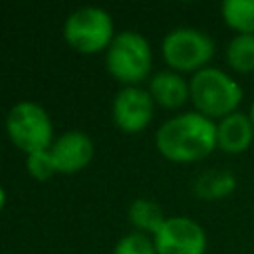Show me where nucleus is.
<instances>
[{
  "mask_svg": "<svg viewBox=\"0 0 254 254\" xmlns=\"http://www.w3.org/2000/svg\"><path fill=\"white\" fill-rule=\"evenodd\" d=\"M153 242L157 254H204L208 244L204 228L189 216H167Z\"/></svg>",
  "mask_w": 254,
  "mask_h": 254,
  "instance_id": "nucleus-8",
  "label": "nucleus"
},
{
  "mask_svg": "<svg viewBox=\"0 0 254 254\" xmlns=\"http://www.w3.org/2000/svg\"><path fill=\"white\" fill-rule=\"evenodd\" d=\"M236 189V179L230 171L222 169H210L204 171L196 181H194V192L196 196L204 200H218L228 194H232Z\"/></svg>",
  "mask_w": 254,
  "mask_h": 254,
  "instance_id": "nucleus-13",
  "label": "nucleus"
},
{
  "mask_svg": "<svg viewBox=\"0 0 254 254\" xmlns=\"http://www.w3.org/2000/svg\"><path fill=\"white\" fill-rule=\"evenodd\" d=\"M190 85V101L194 111L202 113L208 119H222L234 111L242 103V87L236 79H232L226 71L218 67H204L194 73L189 81Z\"/></svg>",
  "mask_w": 254,
  "mask_h": 254,
  "instance_id": "nucleus-2",
  "label": "nucleus"
},
{
  "mask_svg": "<svg viewBox=\"0 0 254 254\" xmlns=\"http://www.w3.org/2000/svg\"><path fill=\"white\" fill-rule=\"evenodd\" d=\"M155 101L149 89L141 85L121 87L111 103V119L115 127L125 135L143 133L155 115Z\"/></svg>",
  "mask_w": 254,
  "mask_h": 254,
  "instance_id": "nucleus-7",
  "label": "nucleus"
},
{
  "mask_svg": "<svg viewBox=\"0 0 254 254\" xmlns=\"http://www.w3.org/2000/svg\"><path fill=\"white\" fill-rule=\"evenodd\" d=\"M113 254H157V248H155L153 236L135 230L121 236L115 242Z\"/></svg>",
  "mask_w": 254,
  "mask_h": 254,
  "instance_id": "nucleus-16",
  "label": "nucleus"
},
{
  "mask_svg": "<svg viewBox=\"0 0 254 254\" xmlns=\"http://www.w3.org/2000/svg\"><path fill=\"white\" fill-rule=\"evenodd\" d=\"M248 117H250V121H252V125H254V101H252V105H250V111H248Z\"/></svg>",
  "mask_w": 254,
  "mask_h": 254,
  "instance_id": "nucleus-19",
  "label": "nucleus"
},
{
  "mask_svg": "<svg viewBox=\"0 0 254 254\" xmlns=\"http://www.w3.org/2000/svg\"><path fill=\"white\" fill-rule=\"evenodd\" d=\"M127 218L135 226L137 232H143V234H149V236H155L157 230L167 220L161 204L151 200V198H137V200H133L129 204V208H127Z\"/></svg>",
  "mask_w": 254,
  "mask_h": 254,
  "instance_id": "nucleus-12",
  "label": "nucleus"
},
{
  "mask_svg": "<svg viewBox=\"0 0 254 254\" xmlns=\"http://www.w3.org/2000/svg\"><path fill=\"white\" fill-rule=\"evenodd\" d=\"M48 151L52 155V161L58 173L73 175V173L83 171L93 161L95 145L87 133L73 129V131H65L60 137H56Z\"/></svg>",
  "mask_w": 254,
  "mask_h": 254,
  "instance_id": "nucleus-9",
  "label": "nucleus"
},
{
  "mask_svg": "<svg viewBox=\"0 0 254 254\" xmlns=\"http://www.w3.org/2000/svg\"><path fill=\"white\" fill-rule=\"evenodd\" d=\"M6 200H8V196H6V190H4V187L0 185V214H2V210L6 208Z\"/></svg>",
  "mask_w": 254,
  "mask_h": 254,
  "instance_id": "nucleus-18",
  "label": "nucleus"
},
{
  "mask_svg": "<svg viewBox=\"0 0 254 254\" xmlns=\"http://www.w3.org/2000/svg\"><path fill=\"white\" fill-rule=\"evenodd\" d=\"M254 139V125L242 111H234L216 123V145L220 151L238 155L244 153Z\"/></svg>",
  "mask_w": 254,
  "mask_h": 254,
  "instance_id": "nucleus-10",
  "label": "nucleus"
},
{
  "mask_svg": "<svg viewBox=\"0 0 254 254\" xmlns=\"http://www.w3.org/2000/svg\"><path fill=\"white\" fill-rule=\"evenodd\" d=\"M115 34L111 14L99 6H81L64 22V40L71 50L85 56L105 52Z\"/></svg>",
  "mask_w": 254,
  "mask_h": 254,
  "instance_id": "nucleus-6",
  "label": "nucleus"
},
{
  "mask_svg": "<svg viewBox=\"0 0 254 254\" xmlns=\"http://www.w3.org/2000/svg\"><path fill=\"white\" fill-rule=\"evenodd\" d=\"M6 135L24 155L48 151L54 143V123L48 109L36 101H18L6 115Z\"/></svg>",
  "mask_w": 254,
  "mask_h": 254,
  "instance_id": "nucleus-4",
  "label": "nucleus"
},
{
  "mask_svg": "<svg viewBox=\"0 0 254 254\" xmlns=\"http://www.w3.org/2000/svg\"><path fill=\"white\" fill-rule=\"evenodd\" d=\"M216 44L214 40L196 28H175L171 30L161 44V56L171 71L177 73H198L208 67L214 58Z\"/></svg>",
  "mask_w": 254,
  "mask_h": 254,
  "instance_id": "nucleus-5",
  "label": "nucleus"
},
{
  "mask_svg": "<svg viewBox=\"0 0 254 254\" xmlns=\"http://www.w3.org/2000/svg\"><path fill=\"white\" fill-rule=\"evenodd\" d=\"M107 73L123 87L139 85L149 77L153 67V50L149 40L137 30L117 32L111 46L105 50Z\"/></svg>",
  "mask_w": 254,
  "mask_h": 254,
  "instance_id": "nucleus-3",
  "label": "nucleus"
},
{
  "mask_svg": "<svg viewBox=\"0 0 254 254\" xmlns=\"http://www.w3.org/2000/svg\"><path fill=\"white\" fill-rule=\"evenodd\" d=\"M149 93H151L155 105L169 109V111H175L190 99V85L181 73L165 69V71H159L151 77Z\"/></svg>",
  "mask_w": 254,
  "mask_h": 254,
  "instance_id": "nucleus-11",
  "label": "nucleus"
},
{
  "mask_svg": "<svg viewBox=\"0 0 254 254\" xmlns=\"http://www.w3.org/2000/svg\"><path fill=\"white\" fill-rule=\"evenodd\" d=\"M220 14L224 24L236 34L254 36V0H224Z\"/></svg>",
  "mask_w": 254,
  "mask_h": 254,
  "instance_id": "nucleus-14",
  "label": "nucleus"
},
{
  "mask_svg": "<svg viewBox=\"0 0 254 254\" xmlns=\"http://www.w3.org/2000/svg\"><path fill=\"white\" fill-rule=\"evenodd\" d=\"M26 173L34 179V181H50L58 171L56 165L52 161L50 151H38L32 155H26Z\"/></svg>",
  "mask_w": 254,
  "mask_h": 254,
  "instance_id": "nucleus-17",
  "label": "nucleus"
},
{
  "mask_svg": "<svg viewBox=\"0 0 254 254\" xmlns=\"http://www.w3.org/2000/svg\"><path fill=\"white\" fill-rule=\"evenodd\" d=\"M226 64L236 73L254 71V36L236 34L226 44Z\"/></svg>",
  "mask_w": 254,
  "mask_h": 254,
  "instance_id": "nucleus-15",
  "label": "nucleus"
},
{
  "mask_svg": "<svg viewBox=\"0 0 254 254\" xmlns=\"http://www.w3.org/2000/svg\"><path fill=\"white\" fill-rule=\"evenodd\" d=\"M159 155L171 163L189 165L206 159L216 145V123L198 111H183L167 121L155 133Z\"/></svg>",
  "mask_w": 254,
  "mask_h": 254,
  "instance_id": "nucleus-1",
  "label": "nucleus"
}]
</instances>
